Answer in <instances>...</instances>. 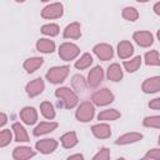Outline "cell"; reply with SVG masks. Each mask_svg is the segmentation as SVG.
I'll return each instance as SVG.
<instances>
[{"mask_svg":"<svg viewBox=\"0 0 160 160\" xmlns=\"http://www.w3.org/2000/svg\"><path fill=\"white\" fill-rule=\"evenodd\" d=\"M55 96L62 102L65 109H74L79 104V96L75 90L68 86H60L55 90Z\"/></svg>","mask_w":160,"mask_h":160,"instance_id":"obj_1","label":"cell"},{"mask_svg":"<svg viewBox=\"0 0 160 160\" xmlns=\"http://www.w3.org/2000/svg\"><path fill=\"white\" fill-rule=\"evenodd\" d=\"M70 72V66L68 65H60V66H52L48 70L45 78L50 84L58 85L66 80L68 75Z\"/></svg>","mask_w":160,"mask_h":160,"instance_id":"obj_2","label":"cell"},{"mask_svg":"<svg viewBox=\"0 0 160 160\" xmlns=\"http://www.w3.org/2000/svg\"><path fill=\"white\" fill-rule=\"evenodd\" d=\"M95 116V105L90 101H82L78 105L75 118L80 122H89Z\"/></svg>","mask_w":160,"mask_h":160,"instance_id":"obj_3","label":"cell"},{"mask_svg":"<svg viewBox=\"0 0 160 160\" xmlns=\"http://www.w3.org/2000/svg\"><path fill=\"white\" fill-rule=\"evenodd\" d=\"M58 54H59V58L64 61H71L74 59H76L80 54V48L74 44V42H62L60 46H59V50H58Z\"/></svg>","mask_w":160,"mask_h":160,"instance_id":"obj_4","label":"cell"},{"mask_svg":"<svg viewBox=\"0 0 160 160\" xmlns=\"http://www.w3.org/2000/svg\"><path fill=\"white\" fill-rule=\"evenodd\" d=\"M115 96L112 94L111 90H109L108 88H102L100 90H96L92 95H91V102L96 106H106L110 105L111 102H114Z\"/></svg>","mask_w":160,"mask_h":160,"instance_id":"obj_5","label":"cell"},{"mask_svg":"<svg viewBox=\"0 0 160 160\" xmlns=\"http://www.w3.org/2000/svg\"><path fill=\"white\" fill-rule=\"evenodd\" d=\"M64 15V5L61 2H51L41 10V18L46 20L60 19Z\"/></svg>","mask_w":160,"mask_h":160,"instance_id":"obj_6","label":"cell"},{"mask_svg":"<svg viewBox=\"0 0 160 160\" xmlns=\"http://www.w3.org/2000/svg\"><path fill=\"white\" fill-rule=\"evenodd\" d=\"M58 145H59L58 140L45 138V139H40L36 141L35 149L42 155H49V154H52L58 149Z\"/></svg>","mask_w":160,"mask_h":160,"instance_id":"obj_7","label":"cell"},{"mask_svg":"<svg viewBox=\"0 0 160 160\" xmlns=\"http://www.w3.org/2000/svg\"><path fill=\"white\" fill-rule=\"evenodd\" d=\"M92 52L98 56L99 60L101 61H108V60H111L114 58V49L111 45L106 44V42H100V44H96L94 48H92Z\"/></svg>","mask_w":160,"mask_h":160,"instance_id":"obj_8","label":"cell"},{"mask_svg":"<svg viewBox=\"0 0 160 160\" xmlns=\"http://www.w3.org/2000/svg\"><path fill=\"white\" fill-rule=\"evenodd\" d=\"M132 40L140 48H150L154 44V35L148 30H139L132 34Z\"/></svg>","mask_w":160,"mask_h":160,"instance_id":"obj_9","label":"cell"},{"mask_svg":"<svg viewBox=\"0 0 160 160\" xmlns=\"http://www.w3.org/2000/svg\"><path fill=\"white\" fill-rule=\"evenodd\" d=\"M45 90V82L41 78H36L31 81H29L25 86V91L29 98H36Z\"/></svg>","mask_w":160,"mask_h":160,"instance_id":"obj_10","label":"cell"},{"mask_svg":"<svg viewBox=\"0 0 160 160\" xmlns=\"http://www.w3.org/2000/svg\"><path fill=\"white\" fill-rule=\"evenodd\" d=\"M19 116L21 119V121L26 125H34L38 122V110L34 106H24L20 112Z\"/></svg>","mask_w":160,"mask_h":160,"instance_id":"obj_11","label":"cell"},{"mask_svg":"<svg viewBox=\"0 0 160 160\" xmlns=\"http://www.w3.org/2000/svg\"><path fill=\"white\" fill-rule=\"evenodd\" d=\"M104 80V70L101 66H94L89 74H88V86L90 88H98Z\"/></svg>","mask_w":160,"mask_h":160,"instance_id":"obj_12","label":"cell"},{"mask_svg":"<svg viewBox=\"0 0 160 160\" xmlns=\"http://www.w3.org/2000/svg\"><path fill=\"white\" fill-rule=\"evenodd\" d=\"M141 90L145 94H155L160 90V76H151L142 81Z\"/></svg>","mask_w":160,"mask_h":160,"instance_id":"obj_13","label":"cell"},{"mask_svg":"<svg viewBox=\"0 0 160 160\" xmlns=\"http://www.w3.org/2000/svg\"><path fill=\"white\" fill-rule=\"evenodd\" d=\"M59 126V124L56 121H41L40 124H38L35 126V129L32 130V135L34 136H41V135H46L52 132L54 130H56Z\"/></svg>","mask_w":160,"mask_h":160,"instance_id":"obj_14","label":"cell"},{"mask_svg":"<svg viewBox=\"0 0 160 160\" xmlns=\"http://www.w3.org/2000/svg\"><path fill=\"white\" fill-rule=\"evenodd\" d=\"M64 39H71V40H78L81 38V25L78 21L70 22L65 26L62 31Z\"/></svg>","mask_w":160,"mask_h":160,"instance_id":"obj_15","label":"cell"},{"mask_svg":"<svg viewBox=\"0 0 160 160\" xmlns=\"http://www.w3.org/2000/svg\"><path fill=\"white\" fill-rule=\"evenodd\" d=\"M142 138H144V135L141 132H136V131L125 132L115 140V145H121V146L122 145H130V144H134V142L142 140Z\"/></svg>","mask_w":160,"mask_h":160,"instance_id":"obj_16","label":"cell"},{"mask_svg":"<svg viewBox=\"0 0 160 160\" xmlns=\"http://www.w3.org/2000/svg\"><path fill=\"white\" fill-rule=\"evenodd\" d=\"M35 155H36V151L32 150L30 146H25V145L16 146L12 150V159L15 160H28L34 158Z\"/></svg>","mask_w":160,"mask_h":160,"instance_id":"obj_17","label":"cell"},{"mask_svg":"<svg viewBox=\"0 0 160 160\" xmlns=\"http://www.w3.org/2000/svg\"><path fill=\"white\" fill-rule=\"evenodd\" d=\"M116 52H118V56L121 60L130 59L132 56V54H134V45L129 40H122V41H120L118 44Z\"/></svg>","mask_w":160,"mask_h":160,"instance_id":"obj_18","label":"cell"},{"mask_svg":"<svg viewBox=\"0 0 160 160\" xmlns=\"http://www.w3.org/2000/svg\"><path fill=\"white\" fill-rule=\"evenodd\" d=\"M91 132L96 139H109L111 136V128L106 122H99L91 126Z\"/></svg>","mask_w":160,"mask_h":160,"instance_id":"obj_19","label":"cell"},{"mask_svg":"<svg viewBox=\"0 0 160 160\" xmlns=\"http://www.w3.org/2000/svg\"><path fill=\"white\" fill-rule=\"evenodd\" d=\"M11 130L14 132V138H15L16 142H28V141H30L29 134H28V131H26V129L24 128L22 124L14 122L12 126H11Z\"/></svg>","mask_w":160,"mask_h":160,"instance_id":"obj_20","label":"cell"},{"mask_svg":"<svg viewBox=\"0 0 160 160\" xmlns=\"http://www.w3.org/2000/svg\"><path fill=\"white\" fill-rule=\"evenodd\" d=\"M35 46H36V50L39 52H41V54H51V52L55 51V48H56L54 40H50L48 38L39 39L36 41V45Z\"/></svg>","mask_w":160,"mask_h":160,"instance_id":"obj_21","label":"cell"},{"mask_svg":"<svg viewBox=\"0 0 160 160\" xmlns=\"http://www.w3.org/2000/svg\"><path fill=\"white\" fill-rule=\"evenodd\" d=\"M124 76V71H122V68L120 66V64L118 62H114L111 64L108 70H106V78L110 80V81H114V82H118L122 79Z\"/></svg>","mask_w":160,"mask_h":160,"instance_id":"obj_22","label":"cell"},{"mask_svg":"<svg viewBox=\"0 0 160 160\" xmlns=\"http://www.w3.org/2000/svg\"><path fill=\"white\" fill-rule=\"evenodd\" d=\"M44 64V59L41 56H32V58H29L24 61L22 64V68L24 70L28 72V74H32L34 71H36L41 65Z\"/></svg>","mask_w":160,"mask_h":160,"instance_id":"obj_23","label":"cell"},{"mask_svg":"<svg viewBox=\"0 0 160 160\" xmlns=\"http://www.w3.org/2000/svg\"><path fill=\"white\" fill-rule=\"evenodd\" d=\"M60 142L64 149H72L78 145V135L75 131H68L60 136Z\"/></svg>","mask_w":160,"mask_h":160,"instance_id":"obj_24","label":"cell"},{"mask_svg":"<svg viewBox=\"0 0 160 160\" xmlns=\"http://www.w3.org/2000/svg\"><path fill=\"white\" fill-rule=\"evenodd\" d=\"M121 118V114L116 109H105L98 114V120L100 121H115Z\"/></svg>","mask_w":160,"mask_h":160,"instance_id":"obj_25","label":"cell"},{"mask_svg":"<svg viewBox=\"0 0 160 160\" xmlns=\"http://www.w3.org/2000/svg\"><path fill=\"white\" fill-rule=\"evenodd\" d=\"M92 55L90 52H84L74 64V66L78 69V70H85L88 68H90L92 65Z\"/></svg>","mask_w":160,"mask_h":160,"instance_id":"obj_26","label":"cell"},{"mask_svg":"<svg viewBox=\"0 0 160 160\" xmlns=\"http://www.w3.org/2000/svg\"><path fill=\"white\" fill-rule=\"evenodd\" d=\"M140 66H141V56L140 55L134 56L130 60H125L122 62V68L128 72H135V71H138L140 69Z\"/></svg>","mask_w":160,"mask_h":160,"instance_id":"obj_27","label":"cell"},{"mask_svg":"<svg viewBox=\"0 0 160 160\" xmlns=\"http://www.w3.org/2000/svg\"><path fill=\"white\" fill-rule=\"evenodd\" d=\"M71 86H72V90H75L76 92H80V91H84L88 88V81L82 75L75 74L71 78Z\"/></svg>","mask_w":160,"mask_h":160,"instance_id":"obj_28","label":"cell"},{"mask_svg":"<svg viewBox=\"0 0 160 160\" xmlns=\"http://www.w3.org/2000/svg\"><path fill=\"white\" fill-rule=\"evenodd\" d=\"M40 112L48 120H52L55 118V115H56L55 108H54V105L50 101H42L40 104Z\"/></svg>","mask_w":160,"mask_h":160,"instance_id":"obj_29","label":"cell"},{"mask_svg":"<svg viewBox=\"0 0 160 160\" xmlns=\"http://www.w3.org/2000/svg\"><path fill=\"white\" fill-rule=\"evenodd\" d=\"M145 64L148 66H159L160 65V56H159V51L158 50H150L145 54L144 56Z\"/></svg>","mask_w":160,"mask_h":160,"instance_id":"obj_30","label":"cell"},{"mask_svg":"<svg viewBox=\"0 0 160 160\" xmlns=\"http://www.w3.org/2000/svg\"><path fill=\"white\" fill-rule=\"evenodd\" d=\"M121 16L128 21H136L139 19V11L134 6H125L121 10Z\"/></svg>","mask_w":160,"mask_h":160,"instance_id":"obj_31","label":"cell"},{"mask_svg":"<svg viewBox=\"0 0 160 160\" xmlns=\"http://www.w3.org/2000/svg\"><path fill=\"white\" fill-rule=\"evenodd\" d=\"M41 34L46 35V36H50V38H54L56 35H59L60 32V28L58 24H54V22H49V24H45L41 26L40 29Z\"/></svg>","mask_w":160,"mask_h":160,"instance_id":"obj_32","label":"cell"},{"mask_svg":"<svg viewBox=\"0 0 160 160\" xmlns=\"http://www.w3.org/2000/svg\"><path fill=\"white\" fill-rule=\"evenodd\" d=\"M142 125L145 128H152V129H159L160 128V116L159 115H150L144 118Z\"/></svg>","mask_w":160,"mask_h":160,"instance_id":"obj_33","label":"cell"},{"mask_svg":"<svg viewBox=\"0 0 160 160\" xmlns=\"http://www.w3.org/2000/svg\"><path fill=\"white\" fill-rule=\"evenodd\" d=\"M12 141V131L10 129L0 130V148L8 146Z\"/></svg>","mask_w":160,"mask_h":160,"instance_id":"obj_34","label":"cell"},{"mask_svg":"<svg viewBox=\"0 0 160 160\" xmlns=\"http://www.w3.org/2000/svg\"><path fill=\"white\" fill-rule=\"evenodd\" d=\"M109 159H110V150L108 148H101L92 156V160H109Z\"/></svg>","mask_w":160,"mask_h":160,"instance_id":"obj_35","label":"cell"},{"mask_svg":"<svg viewBox=\"0 0 160 160\" xmlns=\"http://www.w3.org/2000/svg\"><path fill=\"white\" fill-rule=\"evenodd\" d=\"M142 158H144V159H151V160H160V149H159V148L151 149V150H149Z\"/></svg>","mask_w":160,"mask_h":160,"instance_id":"obj_36","label":"cell"},{"mask_svg":"<svg viewBox=\"0 0 160 160\" xmlns=\"http://www.w3.org/2000/svg\"><path fill=\"white\" fill-rule=\"evenodd\" d=\"M149 108L152 109V110H159L160 109V98H155V99L150 100Z\"/></svg>","mask_w":160,"mask_h":160,"instance_id":"obj_37","label":"cell"},{"mask_svg":"<svg viewBox=\"0 0 160 160\" xmlns=\"http://www.w3.org/2000/svg\"><path fill=\"white\" fill-rule=\"evenodd\" d=\"M6 122H8V115H6L5 112L0 111V129H1L2 126H5Z\"/></svg>","mask_w":160,"mask_h":160,"instance_id":"obj_38","label":"cell"},{"mask_svg":"<svg viewBox=\"0 0 160 160\" xmlns=\"http://www.w3.org/2000/svg\"><path fill=\"white\" fill-rule=\"evenodd\" d=\"M75 159L76 160H82L84 159V155L78 152V154H72V155H69L68 156V160H75Z\"/></svg>","mask_w":160,"mask_h":160,"instance_id":"obj_39","label":"cell"},{"mask_svg":"<svg viewBox=\"0 0 160 160\" xmlns=\"http://www.w3.org/2000/svg\"><path fill=\"white\" fill-rule=\"evenodd\" d=\"M152 10H154L155 15H158V16L160 15V1H156V2H155V5H154Z\"/></svg>","mask_w":160,"mask_h":160,"instance_id":"obj_40","label":"cell"},{"mask_svg":"<svg viewBox=\"0 0 160 160\" xmlns=\"http://www.w3.org/2000/svg\"><path fill=\"white\" fill-rule=\"evenodd\" d=\"M138 2H140V4H144V2H148V1H150V0H136Z\"/></svg>","mask_w":160,"mask_h":160,"instance_id":"obj_41","label":"cell"},{"mask_svg":"<svg viewBox=\"0 0 160 160\" xmlns=\"http://www.w3.org/2000/svg\"><path fill=\"white\" fill-rule=\"evenodd\" d=\"M15 2H19V4H22V2H25L26 0H14Z\"/></svg>","mask_w":160,"mask_h":160,"instance_id":"obj_42","label":"cell"},{"mask_svg":"<svg viewBox=\"0 0 160 160\" xmlns=\"http://www.w3.org/2000/svg\"><path fill=\"white\" fill-rule=\"evenodd\" d=\"M40 1H42V2H48V1H50V0H40Z\"/></svg>","mask_w":160,"mask_h":160,"instance_id":"obj_43","label":"cell"}]
</instances>
